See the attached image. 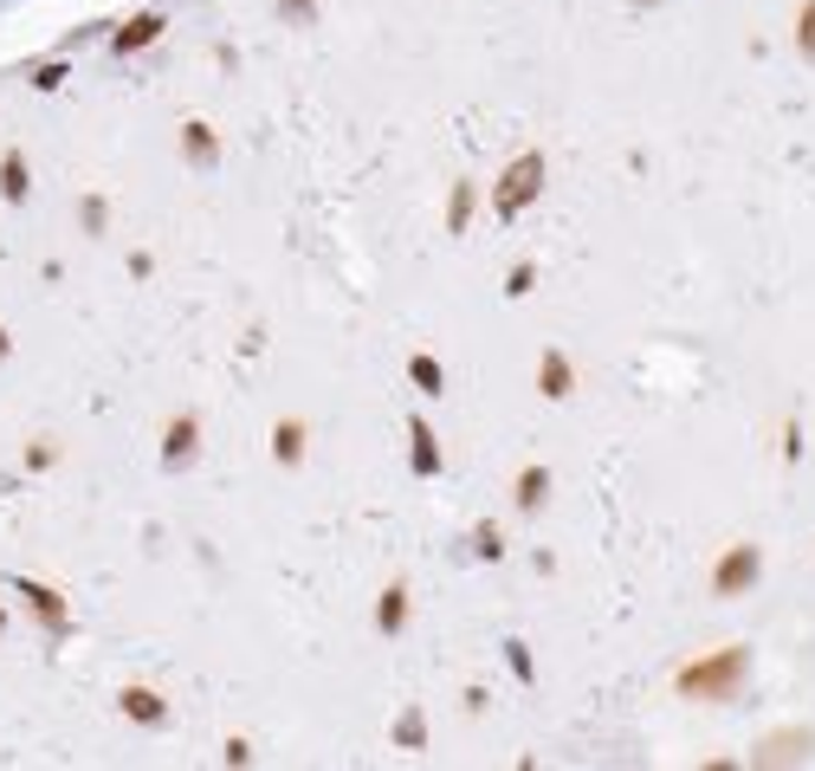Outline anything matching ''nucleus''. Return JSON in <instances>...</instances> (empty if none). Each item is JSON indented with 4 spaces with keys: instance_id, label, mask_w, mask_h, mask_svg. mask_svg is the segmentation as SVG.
I'll list each match as a JSON object with an SVG mask.
<instances>
[{
    "instance_id": "obj_2",
    "label": "nucleus",
    "mask_w": 815,
    "mask_h": 771,
    "mask_svg": "<svg viewBox=\"0 0 815 771\" xmlns=\"http://www.w3.org/2000/svg\"><path fill=\"white\" fill-rule=\"evenodd\" d=\"M537 194H544V156L524 150L519 162H512V169L499 176V189H492V208H499V214L512 221V214H524V208H531Z\"/></svg>"
},
{
    "instance_id": "obj_26",
    "label": "nucleus",
    "mask_w": 815,
    "mask_h": 771,
    "mask_svg": "<svg viewBox=\"0 0 815 771\" xmlns=\"http://www.w3.org/2000/svg\"><path fill=\"white\" fill-rule=\"evenodd\" d=\"M0 629H7V617H0Z\"/></svg>"
},
{
    "instance_id": "obj_17",
    "label": "nucleus",
    "mask_w": 815,
    "mask_h": 771,
    "mask_svg": "<svg viewBox=\"0 0 815 771\" xmlns=\"http://www.w3.org/2000/svg\"><path fill=\"white\" fill-rule=\"evenodd\" d=\"M407 377H414V383L427 389V395H441V383H446V377H441V363H434V357H414V363H407Z\"/></svg>"
},
{
    "instance_id": "obj_9",
    "label": "nucleus",
    "mask_w": 815,
    "mask_h": 771,
    "mask_svg": "<svg viewBox=\"0 0 815 771\" xmlns=\"http://www.w3.org/2000/svg\"><path fill=\"white\" fill-rule=\"evenodd\" d=\"M162 39V13H137V20H123V33H117V52H143Z\"/></svg>"
},
{
    "instance_id": "obj_15",
    "label": "nucleus",
    "mask_w": 815,
    "mask_h": 771,
    "mask_svg": "<svg viewBox=\"0 0 815 771\" xmlns=\"http://www.w3.org/2000/svg\"><path fill=\"white\" fill-rule=\"evenodd\" d=\"M466 221H473V182H460V189L446 194V228L466 233Z\"/></svg>"
},
{
    "instance_id": "obj_6",
    "label": "nucleus",
    "mask_w": 815,
    "mask_h": 771,
    "mask_svg": "<svg viewBox=\"0 0 815 771\" xmlns=\"http://www.w3.org/2000/svg\"><path fill=\"white\" fill-rule=\"evenodd\" d=\"M194 448H201V422H194V415H175V422H169V441H162L169 467H182Z\"/></svg>"
},
{
    "instance_id": "obj_11",
    "label": "nucleus",
    "mask_w": 815,
    "mask_h": 771,
    "mask_svg": "<svg viewBox=\"0 0 815 771\" xmlns=\"http://www.w3.org/2000/svg\"><path fill=\"white\" fill-rule=\"evenodd\" d=\"M27 189H33V182H27V156L7 150L0 156V194H7V201H27Z\"/></svg>"
},
{
    "instance_id": "obj_20",
    "label": "nucleus",
    "mask_w": 815,
    "mask_h": 771,
    "mask_svg": "<svg viewBox=\"0 0 815 771\" xmlns=\"http://www.w3.org/2000/svg\"><path fill=\"white\" fill-rule=\"evenodd\" d=\"M531 286H537V267H519V272H512V279H505V292H512V299H524Z\"/></svg>"
},
{
    "instance_id": "obj_4",
    "label": "nucleus",
    "mask_w": 815,
    "mask_h": 771,
    "mask_svg": "<svg viewBox=\"0 0 815 771\" xmlns=\"http://www.w3.org/2000/svg\"><path fill=\"white\" fill-rule=\"evenodd\" d=\"M576 389V370L563 363V350H544V363H537V395H551V402H563Z\"/></svg>"
},
{
    "instance_id": "obj_18",
    "label": "nucleus",
    "mask_w": 815,
    "mask_h": 771,
    "mask_svg": "<svg viewBox=\"0 0 815 771\" xmlns=\"http://www.w3.org/2000/svg\"><path fill=\"white\" fill-rule=\"evenodd\" d=\"M796 46H803V59L815 66V0H803V13H796Z\"/></svg>"
},
{
    "instance_id": "obj_13",
    "label": "nucleus",
    "mask_w": 815,
    "mask_h": 771,
    "mask_svg": "<svg viewBox=\"0 0 815 771\" xmlns=\"http://www.w3.org/2000/svg\"><path fill=\"white\" fill-rule=\"evenodd\" d=\"M544 500H551V473H544V467H524L519 473V512H537Z\"/></svg>"
},
{
    "instance_id": "obj_27",
    "label": "nucleus",
    "mask_w": 815,
    "mask_h": 771,
    "mask_svg": "<svg viewBox=\"0 0 815 771\" xmlns=\"http://www.w3.org/2000/svg\"><path fill=\"white\" fill-rule=\"evenodd\" d=\"M647 7H654V0H647Z\"/></svg>"
},
{
    "instance_id": "obj_3",
    "label": "nucleus",
    "mask_w": 815,
    "mask_h": 771,
    "mask_svg": "<svg viewBox=\"0 0 815 771\" xmlns=\"http://www.w3.org/2000/svg\"><path fill=\"white\" fill-rule=\"evenodd\" d=\"M757 571H764V551L757 544H732L718 558V571H712V597H744L757 583Z\"/></svg>"
},
{
    "instance_id": "obj_14",
    "label": "nucleus",
    "mask_w": 815,
    "mask_h": 771,
    "mask_svg": "<svg viewBox=\"0 0 815 771\" xmlns=\"http://www.w3.org/2000/svg\"><path fill=\"white\" fill-rule=\"evenodd\" d=\"M407 441H414V473H441V454H434V434H427V422L407 428Z\"/></svg>"
},
{
    "instance_id": "obj_19",
    "label": "nucleus",
    "mask_w": 815,
    "mask_h": 771,
    "mask_svg": "<svg viewBox=\"0 0 815 771\" xmlns=\"http://www.w3.org/2000/svg\"><path fill=\"white\" fill-rule=\"evenodd\" d=\"M78 214H84V228H91V233H104V221H111V208H104V201H98V194H91V201H84V208H78Z\"/></svg>"
},
{
    "instance_id": "obj_12",
    "label": "nucleus",
    "mask_w": 815,
    "mask_h": 771,
    "mask_svg": "<svg viewBox=\"0 0 815 771\" xmlns=\"http://www.w3.org/2000/svg\"><path fill=\"white\" fill-rule=\"evenodd\" d=\"M304 441H311V434H304V422H279V428H272V454H279L285 467L304 461Z\"/></svg>"
},
{
    "instance_id": "obj_8",
    "label": "nucleus",
    "mask_w": 815,
    "mask_h": 771,
    "mask_svg": "<svg viewBox=\"0 0 815 771\" xmlns=\"http://www.w3.org/2000/svg\"><path fill=\"white\" fill-rule=\"evenodd\" d=\"M402 622H407V583H389L382 603H375V629L382 635H402Z\"/></svg>"
},
{
    "instance_id": "obj_24",
    "label": "nucleus",
    "mask_w": 815,
    "mask_h": 771,
    "mask_svg": "<svg viewBox=\"0 0 815 771\" xmlns=\"http://www.w3.org/2000/svg\"><path fill=\"white\" fill-rule=\"evenodd\" d=\"M285 13H304V20H311V13H318V0H285Z\"/></svg>"
},
{
    "instance_id": "obj_25",
    "label": "nucleus",
    "mask_w": 815,
    "mask_h": 771,
    "mask_svg": "<svg viewBox=\"0 0 815 771\" xmlns=\"http://www.w3.org/2000/svg\"><path fill=\"white\" fill-rule=\"evenodd\" d=\"M7 350H13V344H7V331H0V357H7Z\"/></svg>"
},
{
    "instance_id": "obj_5",
    "label": "nucleus",
    "mask_w": 815,
    "mask_h": 771,
    "mask_svg": "<svg viewBox=\"0 0 815 771\" xmlns=\"http://www.w3.org/2000/svg\"><path fill=\"white\" fill-rule=\"evenodd\" d=\"M123 720H137V727H162V720H169V707H162V694H149V688H123Z\"/></svg>"
},
{
    "instance_id": "obj_22",
    "label": "nucleus",
    "mask_w": 815,
    "mask_h": 771,
    "mask_svg": "<svg viewBox=\"0 0 815 771\" xmlns=\"http://www.w3.org/2000/svg\"><path fill=\"white\" fill-rule=\"evenodd\" d=\"M39 91H52V84H66V66H39V78H33Z\"/></svg>"
},
{
    "instance_id": "obj_16",
    "label": "nucleus",
    "mask_w": 815,
    "mask_h": 771,
    "mask_svg": "<svg viewBox=\"0 0 815 771\" xmlns=\"http://www.w3.org/2000/svg\"><path fill=\"white\" fill-rule=\"evenodd\" d=\"M395 745L421 752V745H427V720H421V713H402V720H395Z\"/></svg>"
},
{
    "instance_id": "obj_1",
    "label": "nucleus",
    "mask_w": 815,
    "mask_h": 771,
    "mask_svg": "<svg viewBox=\"0 0 815 771\" xmlns=\"http://www.w3.org/2000/svg\"><path fill=\"white\" fill-rule=\"evenodd\" d=\"M744 674H751V649H718V655H705V661H686L673 688L686 700H732L744 688Z\"/></svg>"
},
{
    "instance_id": "obj_7",
    "label": "nucleus",
    "mask_w": 815,
    "mask_h": 771,
    "mask_svg": "<svg viewBox=\"0 0 815 771\" xmlns=\"http://www.w3.org/2000/svg\"><path fill=\"white\" fill-rule=\"evenodd\" d=\"M20 597L33 603V617L46 622V629H66V597H59V590H46V583H20Z\"/></svg>"
},
{
    "instance_id": "obj_21",
    "label": "nucleus",
    "mask_w": 815,
    "mask_h": 771,
    "mask_svg": "<svg viewBox=\"0 0 815 771\" xmlns=\"http://www.w3.org/2000/svg\"><path fill=\"white\" fill-rule=\"evenodd\" d=\"M221 759H227V765H246V759H253V745H246V739H227Z\"/></svg>"
},
{
    "instance_id": "obj_10",
    "label": "nucleus",
    "mask_w": 815,
    "mask_h": 771,
    "mask_svg": "<svg viewBox=\"0 0 815 771\" xmlns=\"http://www.w3.org/2000/svg\"><path fill=\"white\" fill-rule=\"evenodd\" d=\"M182 156H188V162H201V169H208V162L221 156V137H214L208 123H182Z\"/></svg>"
},
{
    "instance_id": "obj_23",
    "label": "nucleus",
    "mask_w": 815,
    "mask_h": 771,
    "mask_svg": "<svg viewBox=\"0 0 815 771\" xmlns=\"http://www.w3.org/2000/svg\"><path fill=\"white\" fill-rule=\"evenodd\" d=\"M480 551H485V558H499V551H505V544H499V525H480Z\"/></svg>"
}]
</instances>
